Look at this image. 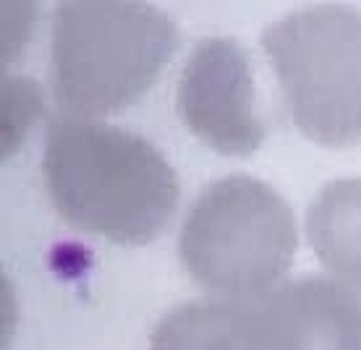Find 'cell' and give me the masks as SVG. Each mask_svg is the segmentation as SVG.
Returning <instances> with one entry per match:
<instances>
[{
    "label": "cell",
    "instance_id": "cell-1",
    "mask_svg": "<svg viewBox=\"0 0 361 350\" xmlns=\"http://www.w3.org/2000/svg\"><path fill=\"white\" fill-rule=\"evenodd\" d=\"M42 175L66 223L118 246L152 243L180 196L178 175L152 142L66 113L47 126Z\"/></svg>",
    "mask_w": 361,
    "mask_h": 350
},
{
    "label": "cell",
    "instance_id": "cell-2",
    "mask_svg": "<svg viewBox=\"0 0 361 350\" xmlns=\"http://www.w3.org/2000/svg\"><path fill=\"white\" fill-rule=\"evenodd\" d=\"M168 13L136 0H63L50 35L53 94L66 115L94 118L134 105L178 50Z\"/></svg>",
    "mask_w": 361,
    "mask_h": 350
},
{
    "label": "cell",
    "instance_id": "cell-3",
    "mask_svg": "<svg viewBox=\"0 0 361 350\" xmlns=\"http://www.w3.org/2000/svg\"><path fill=\"white\" fill-rule=\"evenodd\" d=\"M296 249V217L288 201L244 173L207 183L178 230L183 270L217 298L267 296L290 270Z\"/></svg>",
    "mask_w": 361,
    "mask_h": 350
},
{
    "label": "cell",
    "instance_id": "cell-4",
    "mask_svg": "<svg viewBox=\"0 0 361 350\" xmlns=\"http://www.w3.org/2000/svg\"><path fill=\"white\" fill-rule=\"evenodd\" d=\"M290 118L322 146L361 142V13L348 6H312L262 32Z\"/></svg>",
    "mask_w": 361,
    "mask_h": 350
},
{
    "label": "cell",
    "instance_id": "cell-5",
    "mask_svg": "<svg viewBox=\"0 0 361 350\" xmlns=\"http://www.w3.org/2000/svg\"><path fill=\"white\" fill-rule=\"evenodd\" d=\"M176 108L199 142L228 157L257 152L267 136L252 58L233 37H204L194 45L176 84Z\"/></svg>",
    "mask_w": 361,
    "mask_h": 350
},
{
    "label": "cell",
    "instance_id": "cell-6",
    "mask_svg": "<svg viewBox=\"0 0 361 350\" xmlns=\"http://www.w3.org/2000/svg\"><path fill=\"white\" fill-rule=\"evenodd\" d=\"M267 350H361V293L327 275H298L259 298Z\"/></svg>",
    "mask_w": 361,
    "mask_h": 350
},
{
    "label": "cell",
    "instance_id": "cell-7",
    "mask_svg": "<svg viewBox=\"0 0 361 350\" xmlns=\"http://www.w3.org/2000/svg\"><path fill=\"white\" fill-rule=\"evenodd\" d=\"M149 350H267L259 298H194L168 308Z\"/></svg>",
    "mask_w": 361,
    "mask_h": 350
},
{
    "label": "cell",
    "instance_id": "cell-8",
    "mask_svg": "<svg viewBox=\"0 0 361 350\" xmlns=\"http://www.w3.org/2000/svg\"><path fill=\"white\" fill-rule=\"evenodd\" d=\"M317 259L335 280L361 290V178L325 183L307 212Z\"/></svg>",
    "mask_w": 361,
    "mask_h": 350
}]
</instances>
